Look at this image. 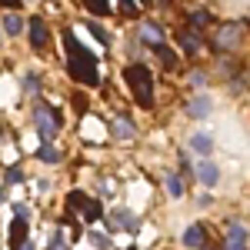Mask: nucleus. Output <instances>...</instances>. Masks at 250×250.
Masks as SVG:
<instances>
[{"label": "nucleus", "mask_w": 250, "mask_h": 250, "mask_svg": "<svg viewBox=\"0 0 250 250\" xmlns=\"http://www.w3.org/2000/svg\"><path fill=\"white\" fill-rule=\"evenodd\" d=\"M237 37H240V27H237V23H227V27L217 34V43H220V47H230V43H237Z\"/></svg>", "instance_id": "obj_8"}, {"label": "nucleus", "mask_w": 250, "mask_h": 250, "mask_svg": "<svg viewBox=\"0 0 250 250\" xmlns=\"http://www.w3.org/2000/svg\"><path fill=\"white\" fill-rule=\"evenodd\" d=\"M87 27H90V34H94V37L100 40V43H110V34H107V30H100L97 23H87Z\"/></svg>", "instance_id": "obj_22"}, {"label": "nucleus", "mask_w": 250, "mask_h": 250, "mask_svg": "<svg viewBox=\"0 0 250 250\" xmlns=\"http://www.w3.org/2000/svg\"><path fill=\"white\" fill-rule=\"evenodd\" d=\"M207 110H210V100H207V97H197L190 107H187V114H190V117H204Z\"/></svg>", "instance_id": "obj_13"}, {"label": "nucleus", "mask_w": 250, "mask_h": 250, "mask_svg": "<svg viewBox=\"0 0 250 250\" xmlns=\"http://www.w3.org/2000/svg\"><path fill=\"white\" fill-rule=\"evenodd\" d=\"M167 193H170V197H184V180H180V177H167Z\"/></svg>", "instance_id": "obj_17"}, {"label": "nucleus", "mask_w": 250, "mask_h": 250, "mask_svg": "<svg viewBox=\"0 0 250 250\" xmlns=\"http://www.w3.org/2000/svg\"><path fill=\"white\" fill-rule=\"evenodd\" d=\"M207 23H210V14H207V10H193V14H190V30L204 34V30H207Z\"/></svg>", "instance_id": "obj_10"}, {"label": "nucleus", "mask_w": 250, "mask_h": 250, "mask_svg": "<svg viewBox=\"0 0 250 250\" xmlns=\"http://www.w3.org/2000/svg\"><path fill=\"white\" fill-rule=\"evenodd\" d=\"M83 7H87L90 14H97V17H107V14H110V3H107V0H83Z\"/></svg>", "instance_id": "obj_12"}, {"label": "nucleus", "mask_w": 250, "mask_h": 250, "mask_svg": "<svg viewBox=\"0 0 250 250\" xmlns=\"http://www.w3.org/2000/svg\"><path fill=\"white\" fill-rule=\"evenodd\" d=\"M190 144H193V150H200V154H210V137H207V134H197Z\"/></svg>", "instance_id": "obj_19"}, {"label": "nucleus", "mask_w": 250, "mask_h": 250, "mask_svg": "<svg viewBox=\"0 0 250 250\" xmlns=\"http://www.w3.org/2000/svg\"><path fill=\"white\" fill-rule=\"evenodd\" d=\"M114 134H117V137H127V140H130V137H134V124H127V120H117Z\"/></svg>", "instance_id": "obj_21"}, {"label": "nucleus", "mask_w": 250, "mask_h": 250, "mask_svg": "<svg viewBox=\"0 0 250 250\" xmlns=\"http://www.w3.org/2000/svg\"><path fill=\"white\" fill-rule=\"evenodd\" d=\"M204 240H207V227H204V224H190L187 233H184V244H187L190 250H200Z\"/></svg>", "instance_id": "obj_6"}, {"label": "nucleus", "mask_w": 250, "mask_h": 250, "mask_svg": "<svg viewBox=\"0 0 250 250\" xmlns=\"http://www.w3.org/2000/svg\"><path fill=\"white\" fill-rule=\"evenodd\" d=\"M124 80H127V87H130V94H134L137 107L150 110V107H154V74H150L144 63H130V67L124 70Z\"/></svg>", "instance_id": "obj_2"}, {"label": "nucleus", "mask_w": 250, "mask_h": 250, "mask_svg": "<svg viewBox=\"0 0 250 250\" xmlns=\"http://www.w3.org/2000/svg\"><path fill=\"white\" fill-rule=\"evenodd\" d=\"M60 247H63V240H60V237H54V240H50V247H47V250H60Z\"/></svg>", "instance_id": "obj_26"}, {"label": "nucleus", "mask_w": 250, "mask_h": 250, "mask_svg": "<svg viewBox=\"0 0 250 250\" xmlns=\"http://www.w3.org/2000/svg\"><path fill=\"white\" fill-rule=\"evenodd\" d=\"M197 173H200V180H204L207 187H213V184H217V167H213L210 160H204V164L197 167Z\"/></svg>", "instance_id": "obj_11"}, {"label": "nucleus", "mask_w": 250, "mask_h": 250, "mask_svg": "<svg viewBox=\"0 0 250 250\" xmlns=\"http://www.w3.org/2000/svg\"><path fill=\"white\" fill-rule=\"evenodd\" d=\"M3 30H7V34H10V37H17L20 30H23V20H20L17 14H10V17L3 20Z\"/></svg>", "instance_id": "obj_14"}, {"label": "nucleus", "mask_w": 250, "mask_h": 250, "mask_svg": "<svg viewBox=\"0 0 250 250\" xmlns=\"http://www.w3.org/2000/svg\"><path fill=\"white\" fill-rule=\"evenodd\" d=\"M130 250H134V247H130Z\"/></svg>", "instance_id": "obj_28"}, {"label": "nucleus", "mask_w": 250, "mask_h": 250, "mask_svg": "<svg viewBox=\"0 0 250 250\" xmlns=\"http://www.w3.org/2000/svg\"><path fill=\"white\" fill-rule=\"evenodd\" d=\"M140 34H144V40H147V43H160V27H157V23H147Z\"/></svg>", "instance_id": "obj_18"}, {"label": "nucleus", "mask_w": 250, "mask_h": 250, "mask_svg": "<svg viewBox=\"0 0 250 250\" xmlns=\"http://www.w3.org/2000/svg\"><path fill=\"white\" fill-rule=\"evenodd\" d=\"M63 50H67V70H70V77L80 80L83 87H97L100 83L97 80V54H90L74 37V30H63Z\"/></svg>", "instance_id": "obj_1"}, {"label": "nucleus", "mask_w": 250, "mask_h": 250, "mask_svg": "<svg viewBox=\"0 0 250 250\" xmlns=\"http://www.w3.org/2000/svg\"><path fill=\"white\" fill-rule=\"evenodd\" d=\"M224 250H247V230L240 227V224H233L230 230H227V244Z\"/></svg>", "instance_id": "obj_7"}, {"label": "nucleus", "mask_w": 250, "mask_h": 250, "mask_svg": "<svg viewBox=\"0 0 250 250\" xmlns=\"http://www.w3.org/2000/svg\"><path fill=\"white\" fill-rule=\"evenodd\" d=\"M27 247V210L17 207V217L10 220V250H23Z\"/></svg>", "instance_id": "obj_3"}, {"label": "nucleus", "mask_w": 250, "mask_h": 250, "mask_svg": "<svg viewBox=\"0 0 250 250\" xmlns=\"http://www.w3.org/2000/svg\"><path fill=\"white\" fill-rule=\"evenodd\" d=\"M47 40H50V30H47L43 17H34L30 20V43H34V50H47Z\"/></svg>", "instance_id": "obj_5"}, {"label": "nucleus", "mask_w": 250, "mask_h": 250, "mask_svg": "<svg viewBox=\"0 0 250 250\" xmlns=\"http://www.w3.org/2000/svg\"><path fill=\"white\" fill-rule=\"evenodd\" d=\"M20 0H0V7H17Z\"/></svg>", "instance_id": "obj_27"}, {"label": "nucleus", "mask_w": 250, "mask_h": 250, "mask_svg": "<svg viewBox=\"0 0 250 250\" xmlns=\"http://www.w3.org/2000/svg\"><path fill=\"white\" fill-rule=\"evenodd\" d=\"M90 240H94V244H97V247H100V250H104V247H107V244H110V240H107L104 233H90Z\"/></svg>", "instance_id": "obj_24"}, {"label": "nucleus", "mask_w": 250, "mask_h": 250, "mask_svg": "<svg viewBox=\"0 0 250 250\" xmlns=\"http://www.w3.org/2000/svg\"><path fill=\"white\" fill-rule=\"evenodd\" d=\"M120 7H124V14H130V17L137 14V3H134V0H120Z\"/></svg>", "instance_id": "obj_23"}, {"label": "nucleus", "mask_w": 250, "mask_h": 250, "mask_svg": "<svg viewBox=\"0 0 250 250\" xmlns=\"http://www.w3.org/2000/svg\"><path fill=\"white\" fill-rule=\"evenodd\" d=\"M17 180H20V170H17V167H10V170H7V184H17Z\"/></svg>", "instance_id": "obj_25"}, {"label": "nucleus", "mask_w": 250, "mask_h": 250, "mask_svg": "<svg viewBox=\"0 0 250 250\" xmlns=\"http://www.w3.org/2000/svg\"><path fill=\"white\" fill-rule=\"evenodd\" d=\"M37 127H40V137H43V140H54V134H57V127H60V114L57 110H50V114H47V110H43V107H37Z\"/></svg>", "instance_id": "obj_4"}, {"label": "nucleus", "mask_w": 250, "mask_h": 250, "mask_svg": "<svg viewBox=\"0 0 250 250\" xmlns=\"http://www.w3.org/2000/svg\"><path fill=\"white\" fill-rule=\"evenodd\" d=\"M37 157H40V160H43V164H57V150H54V147H47V144H43V147H40V150H37Z\"/></svg>", "instance_id": "obj_20"}, {"label": "nucleus", "mask_w": 250, "mask_h": 250, "mask_svg": "<svg viewBox=\"0 0 250 250\" xmlns=\"http://www.w3.org/2000/svg\"><path fill=\"white\" fill-rule=\"evenodd\" d=\"M80 210H83V220H97V217H100V204H97V200H83V207H80Z\"/></svg>", "instance_id": "obj_16"}, {"label": "nucleus", "mask_w": 250, "mask_h": 250, "mask_svg": "<svg viewBox=\"0 0 250 250\" xmlns=\"http://www.w3.org/2000/svg\"><path fill=\"white\" fill-rule=\"evenodd\" d=\"M180 43H184L187 54H197V50H200V34H197V30H184V34H180Z\"/></svg>", "instance_id": "obj_9"}, {"label": "nucleus", "mask_w": 250, "mask_h": 250, "mask_svg": "<svg viewBox=\"0 0 250 250\" xmlns=\"http://www.w3.org/2000/svg\"><path fill=\"white\" fill-rule=\"evenodd\" d=\"M157 57H160V63H164V67H177L173 50H170V47H164V43H157Z\"/></svg>", "instance_id": "obj_15"}]
</instances>
